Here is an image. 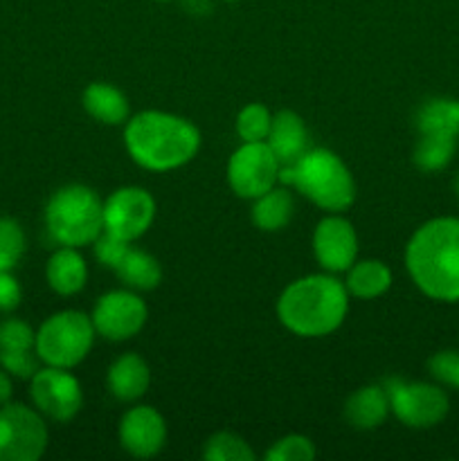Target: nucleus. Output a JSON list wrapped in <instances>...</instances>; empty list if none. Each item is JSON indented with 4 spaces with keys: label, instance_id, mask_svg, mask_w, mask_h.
Returning a JSON list of instances; mask_svg holds the SVG:
<instances>
[{
    "label": "nucleus",
    "instance_id": "nucleus-1",
    "mask_svg": "<svg viewBox=\"0 0 459 461\" xmlns=\"http://www.w3.org/2000/svg\"><path fill=\"white\" fill-rule=\"evenodd\" d=\"M405 268L426 297L446 304L459 302V219L426 221L405 246Z\"/></svg>",
    "mask_w": 459,
    "mask_h": 461
},
{
    "label": "nucleus",
    "instance_id": "nucleus-2",
    "mask_svg": "<svg viewBox=\"0 0 459 461\" xmlns=\"http://www.w3.org/2000/svg\"><path fill=\"white\" fill-rule=\"evenodd\" d=\"M124 144L142 169L171 171L194 160L201 149V133L184 117L142 111L126 122Z\"/></svg>",
    "mask_w": 459,
    "mask_h": 461
},
{
    "label": "nucleus",
    "instance_id": "nucleus-3",
    "mask_svg": "<svg viewBox=\"0 0 459 461\" xmlns=\"http://www.w3.org/2000/svg\"><path fill=\"white\" fill-rule=\"evenodd\" d=\"M349 311L345 282L333 275H306L284 288L277 300V318L291 333L322 338L336 331Z\"/></svg>",
    "mask_w": 459,
    "mask_h": 461
},
{
    "label": "nucleus",
    "instance_id": "nucleus-4",
    "mask_svg": "<svg viewBox=\"0 0 459 461\" xmlns=\"http://www.w3.org/2000/svg\"><path fill=\"white\" fill-rule=\"evenodd\" d=\"M279 180L292 185L302 196L328 214H342L356 201V183L349 167L328 149H309L295 165L279 169Z\"/></svg>",
    "mask_w": 459,
    "mask_h": 461
},
{
    "label": "nucleus",
    "instance_id": "nucleus-5",
    "mask_svg": "<svg viewBox=\"0 0 459 461\" xmlns=\"http://www.w3.org/2000/svg\"><path fill=\"white\" fill-rule=\"evenodd\" d=\"M45 228L58 246H88L104 232L102 198L86 185H66L45 205Z\"/></svg>",
    "mask_w": 459,
    "mask_h": 461
},
{
    "label": "nucleus",
    "instance_id": "nucleus-6",
    "mask_svg": "<svg viewBox=\"0 0 459 461\" xmlns=\"http://www.w3.org/2000/svg\"><path fill=\"white\" fill-rule=\"evenodd\" d=\"M93 320L81 311H61L36 331V354L50 367L72 369L88 356L94 342Z\"/></svg>",
    "mask_w": 459,
    "mask_h": 461
},
{
    "label": "nucleus",
    "instance_id": "nucleus-7",
    "mask_svg": "<svg viewBox=\"0 0 459 461\" xmlns=\"http://www.w3.org/2000/svg\"><path fill=\"white\" fill-rule=\"evenodd\" d=\"M390 412L403 426L414 430L435 428L446 419L450 410V401L439 385L418 381H403V378H387L385 381Z\"/></svg>",
    "mask_w": 459,
    "mask_h": 461
},
{
    "label": "nucleus",
    "instance_id": "nucleus-8",
    "mask_svg": "<svg viewBox=\"0 0 459 461\" xmlns=\"http://www.w3.org/2000/svg\"><path fill=\"white\" fill-rule=\"evenodd\" d=\"M48 448V428L39 410L0 405V461H36Z\"/></svg>",
    "mask_w": 459,
    "mask_h": 461
},
{
    "label": "nucleus",
    "instance_id": "nucleus-9",
    "mask_svg": "<svg viewBox=\"0 0 459 461\" xmlns=\"http://www.w3.org/2000/svg\"><path fill=\"white\" fill-rule=\"evenodd\" d=\"M279 169L282 165L268 142H243L230 156L228 183L238 198L255 201L277 185Z\"/></svg>",
    "mask_w": 459,
    "mask_h": 461
},
{
    "label": "nucleus",
    "instance_id": "nucleus-10",
    "mask_svg": "<svg viewBox=\"0 0 459 461\" xmlns=\"http://www.w3.org/2000/svg\"><path fill=\"white\" fill-rule=\"evenodd\" d=\"M30 381L32 403L43 417L63 423L79 414L84 405V392H81L79 381L68 369L45 365Z\"/></svg>",
    "mask_w": 459,
    "mask_h": 461
},
{
    "label": "nucleus",
    "instance_id": "nucleus-11",
    "mask_svg": "<svg viewBox=\"0 0 459 461\" xmlns=\"http://www.w3.org/2000/svg\"><path fill=\"white\" fill-rule=\"evenodd\" d=\"M156 201L142 187H120L104 201V230L133 243L151 228Z\"/></svg>",
    "mask_w": 459,
    "mask_h": 461
},
{
    "label": "nucleus",
    "instance_id": "nucleus-12",
    "mask_svg": "<svg viewBox=\"0 0 459 461\" xmlns=\"http://www.w3.org/2000/svg\"><path fill=\"white\" fill-rule=\"evenodd\" d=\"M147 304L133 291L106 293V295L99 297L93 315H90L94 331L112 342H122L138 336L144 324H147Z\"/></svg>",
    "mask_w": 459,
    "mask_h": 461
},
{
    "label": "nucleus",
    "instance_id": "nucleus-13",
    "mask_svg": "<svg viewBox=\"0 0 459 461\" xmlns=\"http://www.w3.org/2000/svg\"><path fill=\"white\" fill-rule=\"evenodd\" d=\"M313 255L327 273H346L358 257L354 225L340 214H331L315 225Z\"/></svg>",
    "mask_w": 459,
    "mask_h": 461
},
{
    "label": "nucleus",
    "instance_id": "nucleus-14",
    "mask_svg": "<svg viewBox=\"0 0 459 461\" xmlns=\"http://www.w3.org/2000/svg\"><path fill=\"white\" fill-rule=\"evenodd\" d=\"M120 444L129 455L148 459L160 453L166 444L165 419L148 405L130 408L120 421Z\"/></svg>",
    "mask_w": 459,
    "mask_h": 461
},
{
    "label": "nucleus",
    "instance_id": "nucleus-15",
    "mask_svg": "<svg viewBox=\"0 0 459 461\" xmlns=\"http://www.w3.org/2000/svg\"><path fill=\"white\" fill-rule=\"evenodd\" d=\"M274 158L282 167H291L309 151V133L302 117L292 111H279L273 115L270 133L266 138Z\"/></svg>",
    "mask_w": 459,
    "mask_h": 461
},
{
    "label": "nucleus",
    "instance_id": "nucleus-16",
    "mask_svg": "<svg viewBox=\"0 0 459 461\" xmlns=\"http://www.w3.org/2000/svg\"><path fill=\"white\" fill-rule=\"evenodd\" d=\"M151 383L148 365L138 354H124L108 369V390L117 401L133 403L142 399Z\"/></svg>",
    "mask_w": 459,
    "mask_h": 461
},
{
    "label": "nucleus",
    "instance_id": "nucleus-17",
    "mask_svg": "<svg viewBox=\"0 0 459 461\" xmlns=\"http://www.w3.org/2000/svg\"><path fill=\"white\" fill-rule=\"evenodd\" d=\"M45 277L50 288L58 295H76L88 282V266L76 248L61 246L48 259Z\"/></svg>",
    "mask_w": 459,
    "mask_h": 461
},
{
    "label": "nucleus",
    "instance_id": "nucleus-18",
    "mask_svg": "<svg viewBox=\"0 0 459 461\" xmlns=\"http://www.w3.org/2000/svg\"><path fill=\"white\" fill-rule=\"evenodd\" d=\"M390 414V399L385 387L367 385L349 396L345 405V419L356 430H376Z\"/></svg>",
    "mask_w": 459,
    "mask_h": 461
},
{
    "label": "nucleus",
    "instance_id": "nucleus-19",
    "mask_svg": "<svg viewBox=\"0 0 459 461\" xmlns=\"http://www.w3.org/2000/svg\"><path fill=\"white\" fill-rule=\"evenodd\" d=\"M84 108L93 120L106 126H120L129 122V99L120 88L94 81L84 90Z\"/></svg>",
    "mask_w": 459,
    "mask_h": 461
},
{
    "label": "nucleus",
    "instance_id": "nucleus-20",
    "mask_svg": "<svg viewBox=\"0 0 459 461\" xmlns=\"http://www.w3.org/2000/svg\"><path fill=\"white\" fill-rule=\"evenodd\" d=\"M345 286L346 293L358 297V300H376V297L385 295V293L390 291L392 270L378 259L356 261V264L346 270Z\"/></svg>",
    "mask_w": 459,
    "mask_h": 461
},
{
    "label": "nucleus",
    "instance_id": "nucleus-21",
    "mask_svg": "<svg viewBox=\"0 0 459 461\" xmlns=\"http://www.w3.org/2000/svg\"><path fill=\"white\" fill-rule=\"evenodd\" d=\"M292 214H295V201L286 187H273L255 198V205H252V221L264 232L284 230L291 223Z\"/></svg>",
    "mask_w": 459,
    "mask_h": 461
},
{
    "label": "nucleus",
    "instance_id": "nucleus-22",
    "mask_svg": "<svg viewBox=\"0 0 459 461\" xmlns=\"http://www.w3.org/2000/svg\"><path fill=\"white\" fill-rule=\"evenodd\" d=\"M417 129L421 135H448V138H459V99H428L417 113Z\"/></svg>",
    "mask_w": 459,
    "mask_h": 461
},
{
    "label": "nucleus",
    "instance_id": "nucleus-23",
    "mask_svg": "<svg viewBox=\"0 0 459 461\" xmlns=\"http://www.w3.org/2000/svg\"><path fill=\"white\" fill-rule=\"evenodd\" d=\"M115 275L133 291H153L156 286H160L162 268L156 257L130 246L124 259L115 268Z\"/></svg>",
    "mask_w": 459,
    "mask_h": 461
},
{
    "label": "nucleus",
    "instance_id": "nucleus-24",
    "mask_svg": "<svg viewBox=\"0 0 459 461\" xmlns=\"http://www.w3.org/2000/svg\"><path fill=\"white\" fill-rule=\"evenodd\" d=\"M457 151V138L448 135H421L414 149V165L426 174L446 169Z\"/></svg>",
    "mask_w": 459,
    "mask_h": 461
},
{
    "label": "nucleus",
    "instance_id": "nucleus-25",
    "mask_svg": "<svg viewBox=\"0 0 459 461\" xmlns=\"http://www.w3.org/2000/svg\"><path fill=\"white\" fill-rule=\"evenodd\" d=\"M202 457L207 461H255V453L238 435L216 432L205 441Z\"/></svg>",
    "mask_w": 459,
    "mask_h": 461
},
{
    "label": "nucleus",
    "instance_id": "nucleus-26",
    "mask_svg": "<svg viewBox=\"0 0 459 461\" xmlns=\"http://www.w3.org/2000/svg\"><path fill=\"white\" fill-rule=\"evenodd\" d=\"M273 115L264 104H248L237 115V133L243 142H266Z\"/></svg>",
    "mask_w": 459,
    "mask_h": 461
},
{
    "label": "nucleus",
    "instance_id": "nucleus-27",
    "mask_svg": "<svg viewBox=\"0 0 459 461\" xmlns=\"http://www.w3.org/2000/svg\"><path fill=\"white\" fill-rule=\"evenodd\" d=\"M25 255V232L14 219H0V270H12Z\"/></svg>",
    "mask_w": 459,
    "mask_h": 461
},
{
    "label": "nucleus",
    "instance_id": "nucleus-28",
    "mask_svg": "<svg viewBox=\"0 0 459 461\" xmlns=\"http://www.w3.org/2000/svg\"><path fill=\"white\" fill-rule=\"evenodd\" d=\"M36 331L18 318L0 322V351H30L36 349Z\"/></svg>",
    "mask_w": 459,
    "mask_h": 461
},
{
    "label": "nucleus",
    "instance_id": "nucleus-29",
    "mask_svg": "<svg viewBox=\"0 0 459 461\" xmlns=\"http://www.w3.org/2000/svg\"><path fill=\"white\" fill-rule=\"evenodd\" d=\"M268 461H310L315 459V446L309 437L288 435L274 441L273 448L266 453Z\"/></svg>",
    "mask_w": 459,
    "mask_h": 461
},
{
    "label": "nucleus",
    "instance_id": "nucleus-30",
    "mask_svg": "<svg viewBox=\"0 0 459 461\" xmlns=\"http://www.w3.org/2000/svg\"><path fill=\"white\" fill-rule=\"evenodd\" d=\"M428 372L436 383L446 387L459 390V351L446 349L436 351L430 360H428Z\"/></svg>",
    "mask_w": 459,
    "mask_h": 461
},
{
    "label": "nucleus",
    "instance_id": "nucleus-31",
    "mask_svg": "<svg viewBox=\"0 0 459 461\" xmlns=\"http://www.w3.org/2000/svg\"><path fill=\"white\" fill-rule=\"evenodd\" d=\"M0 367L16 378H32L40 369L36 349L30 351H0Z\"/></svg>",
    "mask_w": 459,
    "mask_h": 461
},
{
    "label": "nucleus",
    "instance_id": "nucleus-32",
    "mask_svg": "<svg viewBox=\"0 0 459 461\" xmlns=\"http://www.w3.org/2000/svg\"><path fill=\"white\" fill-rule=\"evenodd\" d=\"M93 246H94V257H97L99 264L115 270L117 266H120V261L124 259L126 250L130 248V241H124V239L115 237V234L104 230V232L94 239Z\"/></svg>",
    "mask_w": 459,
    "mask_h": 461
},
{
    "label": "nucleus",
    "instance_id": "nucleus-33",
    "mask_svg": "<svg viewBox=\"0 0 459 461\" xmlns=\"http://www.w3.org/2000/svg\"><path fill=\"white\" fill-rule=\"evenodd\" d=\"M22 300V291L12 270H0V313H9Z\"/></svg>",
    "mask_w": 459,
    "mask_h": 461
},
{
    "label": "nucleus",
    "instance_id": "nucleus-34",
    "mask_svg": "<svg viewBox=\"0 0 459 461\" xmlns=\"http://www.w3.org/2000/svg\"><path fill=\"white\" fill-rule=\"evenodd\" d=\"M183 5L192 16H207L212 12V0H183Z\"/></svg>",
    "mask_w": 459,
    "mask_h": 461
},
{
    "label": "nucleus",
    "instance_id": "nucleus-35",
    "mask_svg": "<svg viewBox=\"0 0 459 461\" xmlns=\"http://www.w3.org/2000/svg\"><path fill=\"white\" fill-rule=\"evenodd\" d=\"M9 399H12V378L0 367V405L9 403Z\"/></svg>",
    "mask_w": 459,
    "mask_h": 461
},
{
    "label": "nucleus",
    "instance_id": "nucleus-36",
    "mask_svg": "<svg viewBox=\"0 0 459 461\" xmlns=\"http://www.w3.org/2000/svg\"><path fill=\"white\" fill-rule=\"evenodd\" d=\"M453 189H454V194H457V196H459V174L454 176V180H453Z\"/></svg>",
    "mask_w": 459,
    "mask_h": 461
},
{
    "label": "nucleus",
    "instance_id": "nucleus-37",
    "mask_svg": "<svg viewBox=\"0 0 459 461\" xmlns=\"http://www.w3.org/2000/svg\"><path fill=\"white\" fill-rule=\"evenodd\" d=\"M156 3H169V0H156Z\"/></svg>",
    "mask_w": 459,
    "mask_h": 461
},
{
    "label": "nucleus",
    "instance_id": "nucleus-38",
    "mask_svg": "<svg viewBox=\"0 0 459 461\" xmlns=\"http://www.w3.org/2000/svg\"><path fill=\"white\" fill-rule=\"evenodd\" d=\"M225 3H237V0H225Z\"/></svg>",
    "mask_w": 459,
    "mask_h": 461
}]
</instances>
